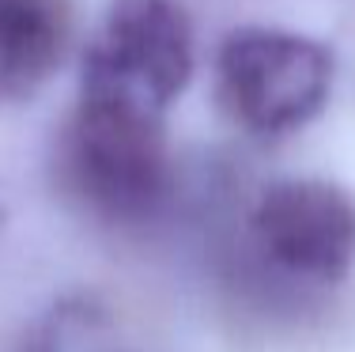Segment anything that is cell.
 Masks as SVG:
<instances>
[{
    "label": "cell",
    "instance_id": "obj_3",
    "mask_svg": "<svg viewBox=\"0 0 355 352\" xmlns=\"http://www.w3.org/2000/svg\"><path fill=\"white\" fill-rule=\"evenodd\" d=\"M333 57L314 38L272 27L234 31L216 57L223 114L257 140L291 137L329 103Z\"/></svg>",
    "mask_w": 355,
    "mask_h": 352
},
{
    "label": "cell",
    "instance_id": "obj_5",
    "mask_svg": "<svg viewBox=\"0 0 355 352\" xmlns=\"http://www.w3.org/2000/svg\"><path fill=\"white\" fill-rule=\"evenodd\" d=\"M64 49L61 0H0V106L31 99Z\"/></svg>",
    "mask_w": 355,
    "mask_h": 352
},
{
    "label": "cell",
    "instance_id": "obj_2",
    "mask_svg": "<svg viewBox=\"0 0 355 352\" xmlns=\"http://www.w3.org/2000/svg\"><path fill=\"white\" fill-rule=\"evenodd\" d=\"M246 265L280 296H325L355 273V197L329 178H280L253 197Z\"/></svg>",
    "mask_w": 355,
    "mask_h": 352
},
{
    "label": "cell",
    "instance_id": "obj_1",
    "mask_svg": "<svg viewBox=\"0 0 355 352\" xmlns=\"http://www.w3.org/2000/svg\"><path fill=\"white\" fill-rule=\"evenodd\" d=\"M57 190L83 220L114 235L151 231L174 205V159L163 117L83 99L57 137Z\"/></svg>",
    "mask_w": 355,
    "mask_h": 352
},
{
    "label": "cell",
    "instance_id": "obj_6",
    "mask_svg": "<svg viewBox=\"0 0 355 352\" xmlns=\"http://www.w3.org/2000/svg\"><path fill=\"white\" fill-rule=\"evenodd\" d=\"M38 352H95V349H87V345H83V349H72V345H64V341H61V345H57V341H49V345L38 349Z\"/></svg>",
    "mask_w": 355,
    "mask_h": 352
},
{
    "label": "cell",
    "instance_id": "obj_4",
    "mask_svg": "<svg viewBox=\"0 0 355 352\" xmlns=\"http://www.w3.org/2000/svg\"><path fill=\"white\" fill-rule=\"evenodd\" d=\"M193 76V27L178 0H110L83 53L80 95L166 114Z\"/></svg>",
    "mask_w": 355,
    "mask_h": 352
}]
</instances>
